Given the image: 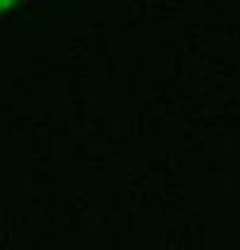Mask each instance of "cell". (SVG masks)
<instances>
[{
  "mask_svg": "<svg viewBox=\"0 0 240 250\" xmlns=\"http://www.w3.org/2000/svg\"><path fill=\"white\" fill-rule=\"evenodd\" d=\"M15 0H0V10H5V7H10Z\"/></svg>",
  "mask_w": 240,
  "mask_h": 250,
  "instance_id": "1",
  "label": "cell"
}]
</instances>
